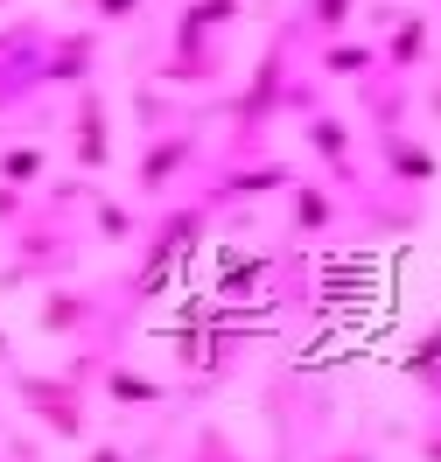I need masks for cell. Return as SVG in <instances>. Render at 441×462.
I'll use <instances>...</instances> for the list:
<instances>
[{
	"label": "cell",
	"mask_w": 441,
	"mask_h": 462,
	"mask_svg": "<svg viewBox=\"0 0 441 462\" xmlns=\"http://www.w3.org/2000/svg\"><path fill=\"white\" fill-rule=\"evenodd\" d=\"M238 7H245V0H182L176 42H169V63L154 70V85H217V78H225L217 35L238 22Z\"/></svg>",
	"instance_id": "6da1fadb"
},
{
	"label": "cell",
	"mask_w": 441,
	"mask_h": 462,
	"mask_svg": "<svg viewBox=\"0 0 441 462\" xmlns=\"http://www.w3.org/2000/svg\"><path fill=\"white\" fill-rule=\"evenodd\" d=\"M50 42H57V22H42V14L0 22V119L50 91V78H42L50 70Z\"/></svg>",
	"instance_id": "7a4b0ae2"
},
{
	"label": "cell",
	"mask_w": 441,
	"mask_h": 462,
	"mask_svg": "<svg viewBox=\"0 0 441 462\" xmlns=\"http://www.w3.org/2000/svg\"><path fill=\"white\" fill-rule=\"evenodd\" d=\"M288 42H294V29H280V35H273V50L253 63V85L232 98L238 134H253V141H260V126H266V119H280V113H288V91H294V85H288Z\"/></svg>",
	"instance_id": "3957f363"
},
{
	"label": "cell",
	"mask_w": 441,
	"mask_h": 462,
	"mask_svg": "<svg viewBox=\"0 0 441 462\" xmlns=\"http://www.w3.org/2000/svg\"><path fill=\"white\" fill-rule=\"evenodd\" d=\"M197 162V126H161V134H147L141 147V169H133V189H141L147 203L169 197L176 189V175Z\"/></svg>",
	"instance_id": "277c9868"
},
{
	"label": "cell",
	"mask_w": 441,
	"mask_h": 462,
	"mask_svg": "<svg viewBox=\"0 0 441 462\" xmlns=\"http://www.w3.org/2000/svg\"><path fill=\"white\" fill-rule=\"evenodd\" d=\"M70 154L85 175H106L113 169V113H106V91L85 85L78 106H70Z\"/></svg>",
	"instance_id": "5b68a950"
},
{
	"label": "cell",
	"mask_w": 441,
	"mask_h": 462,
	"mask_svg": "<svg viewBox=\"0 0 441 462\" xmlns=\"http://www.w3.org/2000/svg\"><path fill=\"white\" fill-rule=\"evenodd\" d=\"M91 70H98V29H57L50 42V91H85Z\"/></svg>",
	"instance_id": "8992f818"
},
{
	"label": "cell",
	"mask_w": 441,
	"mask_h": 462,
	"mask_svg": "<svg viewBox=\"0 0 441 462\" xmlns=\"http://www.w3.org/2000/svg\"><path fill=\"white\" fill-rule=\"evenodd\" d=\"M427 42H435V22H427L420 7H400V14H392V35H385V50H379V63L392 70V78H413V70L427 63Z\"/></svg>",
	"instance_id": "52a82bcc"
},
{
	"label": "cell",
	"mask_w": 441,
	"mask_h": 462,
	"mask_svg": "<svg viewBox=\"0 0 441 462\" xmlns=\"http://www.w3.org/2000/svg\"><path fill=\"white\" fill-rule=\"evenodd\" d=\"M301 134H308V147L329 162V175H336V182H357V175H351V126H344V113L316 106V113L301 119Z\"/></svg>",
	"instance_id": "ba28073f"
},
{
	"label": "cell",
	"mask_w": 441,
	"mask_h": 462,
	"mask_svg": "<svg viewBox=\"0 0 441 462\" xmlns=\"http://www.w3.org/2000/svg\"><path fill=\"white\" fill-rule=\"evenodd\" d=\"M379 154H385V169H392V182H407V189H427V182H435V154L420 141H407L400 126L379 134Z\"/></svg>",
	"instance_id": "9c48e42d"
},
{
	"label": "cell",
	"mask_w": 441,
	"mask_h": 462,
	"mask_svg": "<svg viewBox=\"0 0 441 462\" xmlns=\"http://www.w3.org/2000/svg\"><path fill=\"white\" fill-rule=\"evenodd\" d=\"M351 14H357V0H301V14H294L288 29L316 35V42H336V35L351 29Z\"/></svg>",
	"instance_id": "30bf717a"
},
{
	"label": "cell",
	"mask_w": 441,
	"mask_h": 462,
	"mask_svg": "<svg viewBox=\"0 0 441 462\" xmlns=\"http://www.w3.org/2000/svg\"><path fill=\"white\" fill-rule=\"evenodd\" d=\"M379 70V50L372 42H351V35H336V42H323V78H372Z\"/></svg>",
	"instance_id": "8fae6325"
},
{
	"label": "cell",
	"mask_w": 441,
	"mask_h": 462,
	"mask_svg": "<svg viewBox=\"0 0 441 462\" xmlns=\"http://www.w3.org/2000/svg\"><path fill=\"white\" fill-rule=\"evenodd\" d=\"M42 169H50L42 147H7V154H0V182H7V189H35Z\"/></svg>",
	"instance_id": "7c38bea8"
},
{
	"label": "cell",
	"mask_w": 441,
	"mask_h": 462,
	"mask_svg": "<svg viewBox=\"0 0 441 462\" xmlns=\"http://www.w3.org/2000/svg\"><path fill=\"white\" fill-rule=\"evenodd\" d=\"M294 217H301V231L329 225V197H323V189H308V182H301V189H294Z\"/></svg>",
	"instance_id": "4fadbf2b"
},
{
	"label": "cell",
	"mask_w": 441,
	"mask_h": 462,
	"mask_svg": "<svg viewBox=\"0 0 441 462\" xmlns=\"http://www.w3.org/2000/svg\"><path fill=\"white\" fill-rule=\"evenodd\" d=\"M70 7H85L91 22H133L147 0H70Z\"/></svg>",
	"instance_id": "5bb4252c"
},
{
	"label": "cell",
	"mask_w": 441,
	"mask_h": 462,
	"mask_svg": "<svg viewBox=\"0 0 441 462\" xmlns=\"http://www.w3.org/2000/svg\"><path fill=\"white\" fill-rule=\"evenodd\" d=\"M91 203H98V231H106V238H126V231H133V217H126L119 203H106V197H91Z\"/></svg>",
	"instance_id": "9a60e30c"
},
{
	"label": "cell",
	"mask_w": 441,
	"mask_h": 462,
	"mask_svg": "<svg viewBox=\"0 0 441 462\" xmlns=\"http://www.w3.org/2000/svg\"><path fill=\"white\" fill-rule=\"evenodd\" d=\"M7 7H14V0H0V14H7Z\"/></svg>",
	"instance_id": "2e32d148"
}]
</instances>
